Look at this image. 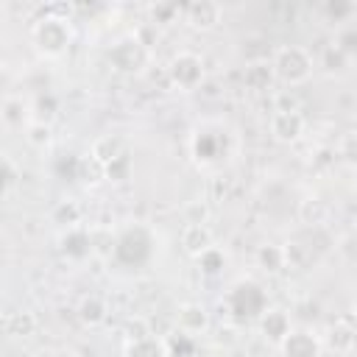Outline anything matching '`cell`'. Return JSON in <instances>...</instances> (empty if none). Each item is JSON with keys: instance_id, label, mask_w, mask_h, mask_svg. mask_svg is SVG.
I'll use <instances>...</instances> for the list:
<instances>
[{"instance_id": "cell-6", "label": "cell", "mask_w": 357, "mask_h": 357, "mask_svg": "<svg viewBox=\"0 0 357 357\" xmlns=\"http://www.w3.org/2000/svg\"><path fill=\"white\" fill-rule=\"evenodd\" d=\"M167 81L181 92L198 89L204 81V59L192 50H178L167 61Z\"/></svg>"}, {"instance_id": "cell-29", "label": "cell", "mask_w": 357, "mask_h": 357, "mask_svg": "<svg viewBox=\"0 0 357 357\" xmlns=\"http://www.w3.org/2000/svg\"><path fill=\"white\" fill-rule=\"evenodd\" d=\"M123 335H126V340H128V343H137V340L151 337L153 332H151V324H148L142 315H134V318H128V321H126Z\"/></svg>"}, {"instance_id": "cell-23", "label": "cell", "mask_w": 357, "mask_h": 357, "mask_svg": "<svg viewBox=\"0 0 357 357\" xmlns=\"http://www.w3.org/2000/svg\"><path fill=\"white\" fill-rule=\"evenodd\" d=\"M126 357H170V354H167V343L151 335L145 340L126 343Z\"/></svg>"}, {"instance_id": "cell-2", "label": "cell", "mask_w": 357, "mask_h": 357, "mask_svg": "<svg viewBox=\"0 0 357 357\" xmlns=\"http://www.w3.org/2000/svg\"><path fill=\"white\" fill-rule=\"evenodd\" d=\"M223 307L237 321H259V315L268 310V296H265L262 284H257L254 279H237L226 290Z\"/></svg>"}, {"instance_id": "cell-1", "label": "cell", "mask_w": 357, "mask_h": 357, "mask_svg": "<svg viewBox=\"0 0 357 357\" xmlns=\"http://www.w3.org/2000/svg\"><path fill=\"white\" fill-rule=\"evenodd\" d=\"M31 42L45 59H59L70 50L73 45V25L67 17L59 14H45L42 20L33 22L31 28Z\"/></svg>"}, {"instance_id": "cell-36", "label": "cell", "mask_w": 357, "mask_h": 357, "mask_svg": "<svg viewBox=\"0 0 357 357\" xmlns=\"http://www.w3.org/2000/svg\"><path fill=\"white\" fill-rule=\"evenodd\" d=\"M354 332H357V324H354Z\"/></svg>"}, {"instance_id": "cell-32", "label": "cell", "mask_w": 357, "mask_h": 357, "mask_svg": "<svg viewBox=\"0 0 357 357\" xmlns=\"http://www.w3.org/2000/svg\"><path fill=\"white\" fill-rule=\"evenodd\" d=\"M128 173H131V159H128V153H123L120 159H114L112 165L103 167V176H106L109 181H126Z\"/></svg>"}, {"instance_id": "cell-14", "label": "cell", "mask_w": 357, "mask_h": 357, "mask_svg": "<svg viewBox=\"0 0 357 357\" xmlns=\"http://www.w3.org/2000/svg\"><path fill=\"white\" fill-rule=\"evenodd\" d=\"M0 117H3L6 128H22V123L28 126V123L33 120V109L22 100V95H6V98H3Z\"/></svg>"}, {"instance_id": "cell-7", "label": "cell", "mask_w": 357, "mask_h": 357, "mask_svg": "<svg viewBox=\"0 0 357 357\" xmlns=\"http://www.w3.org/2000/svg\"><path fill=\"white\" fill-rule=\"evenodd\" d=\"M276 349H279V357H321L324 340H321V335H315L307 326H298V329L293 326L290 335Z\"/></svg>"}, {"instance_id": "cell-15", "label": "cell", "mask_w": 357, "mask_h": 357, "mask_svg": "<svg viewBox=\"0 0 357 357\" xmlns=\"http://www.w3.org/2000/svg\"><path fill=\"white\" fill-rule=\"evenodd\" d=\"M220 142H223V137H220V134L198 131V134L192 137V156H195V162H201V165L220 162V156H223Z\"/></svg>"}, {"instance_id": "cell-4", "label": "cell", "mask_w": 357, "mask_h": 357, "mask_svg": "<svg viewBox=\"0 0 357 357\" xmlns=\"http://www.w3.org/2000/svg\"><path fill=\"white\" fill-rule=\"evenodd\" d=\"M151 254H153V234H151V229L142 226V223L128 226V229L117 237V243H114V259H117L120 265H126V268H139V265H145V262L151 259Z\"/></svg>"}, {"instance_id": "cell-31", "label": "cell", "mask_w": 357, "mask_h": 357, "mask_svg": "<svg viewBox=\"0 0 357 357\" xmlns=\"http://www.w3.org/2000/svg\"><path fill=\"white\" fill-rule=\"evenodd\" d=\"M20 178H22V167L14 162L11 153H6V156H3V190L11 192V190L17 187Z\"/></svg>"}, {"instance_id": "cell-30", "label": "cell", "mask_w": 357, "mask_h": 357, "mask_svg": "<svg viewBox=\"0 0 357 357\" xmlns=\"http://www.w3.org/2000/svg\"><path fill=\"white\" fill-rule=\"evenodd\" d=\"M321 67H324L329 75H335V73H343V70L349 67V59H346L335 45H329V47L324 50V56H321Z\"/></svg>"}, {"instance_id": "cell-18", "label": "cell", "mask_w": 357, "mask_h": 357, "mask_svg": "<svg viewBox=\"0 0 357 357\" xmlns=\"http://www.w3.org/2000/svg\"><path fill=\"white\" fill-rule=\"evenodd\" d=\"M59 245H61V254L64 257H70V259H84L86 254H89V234L81 229V226H73V229H67L64 234H61V240H59Z\"/></svg>"}, {"instance_id": "cell-5", "label": "cell", "mask_w": 357, "mask_h": 357, "mask_svg": "<svg viewBox=\"0 0 357 357\" xmlns=\"http://www.w3.org/2000/svg\"><path fill=\"white\" fill-rule=\"evenodd\" d=\"M109 64L123 75H139L151 64V45L139 36H123L109 47Z\"/></svg>"}, {"instance_id": "cell-3", "label": "cell", "mask_w": 357, "mask_h": 357, "mask_svg": "<svg viewBox=\"0 0 357 357\" xmlns=\"http://www.w3.org/2000/svg\"><path fill=\"white\" fill-rule=\"evenodd\" d=\"M273 73L282 84L287 86H301L312 78V70H315V61H312V53L304 47V45H282L276 47L273 59Z\"/></svg>"}, {"instance_id": "cell-13", "label": "cell", "mask_w": 357, "mask_h": 357, "mask_svg": "<svg viewBox=\"0 0 357 357\" xmlns=\"http://www.w3.org/2000/svg\"><path fill=\"white\" fill-rule=\"evenodd\" d=\"M181 248L192 257V259H198L206 248H212L215 245V237H212V231H209V226L206 223H187L184 229H181Z\"/></svg>"}, {"instance_id": "cell-10", "label": "cell", "mask_w": 357, "mask_h": 357, "mask_svg": "<svg viewBox=\"0 0 357 357\" xmlns=\"http://www.w3.org/2000/svg\"><path fill=\"white\" fill-rule=\"evenodd\" d=\"M259 335L268 340V343H273V346H279L287 335H290V329H293V324H290V315L282 310V307H268L262 315H259Z\"/></svg>"}, {"instance_id": "cell-24", "label": "cell", "mask_w": 357, "mask_h": 357, "mask_svg": "<svg viewBox=\"0 0 357 357\" xmlns=\"http://www.w3.org/2000/svg\"><path fill=\"white\" fill-rule=\"evenodd\" d=\"M321 14H324L329 22H337V25L343 28L346 22H351V20H354L357 6H354V3H349V0H326V3L321 6Z\"/></svg>"}, {"instance_id": "cell-8", "label": "cell", "mask_w": 357, "mask_h": 357, "mask_svg": "<svg viewBox=\"0 0 357 357\" xmlns=\"http://www.w3.org/2000/svg\"><path fill=\"white\" fill-rule=\"evenodd\" d=\"M268 128H271V137H273L276 142L293 145V142L301 139V134H304V128H307V120H304V114H301L298 109H287V112H284V109H276V112L271 114Z\"/></svg>"}, {"instance_id": "cell-25", "label": "cell", "mask_w": 357, "mask_h": 357, "mask_svg": "<svg viewBox=\"0 0 357 357\" xmlns=\"http://www.w3.org/2000/svg\"><path fill=\"white\" fill-rule=\"evenodd\" d=\"M195 262H198V271H201L204 276H220L223 268H226V251H223L220 245H212V248H206Z\"/></svg>"}, {"instance_id": "cell-34", "label": "cell", "mask_w": 357, "mask_h": 357, "mask_svg": "<svg viewBox=\"0 0 357 357\" xmlns=\"http://www.w3.org/2000/svg\"><path fill=\"white\" fill-rule=\"evenodd\" d=\"M151 14H153L156 22H170V20L178 14V8H176V6H153Z\"/></svg>"}, {"instance_id": "cell-35", "label": "cell", "mask_w": 357, "mask_h": 357, "mask_svg": "<svg viewBox=\"0 0 357 357\" xmlns=\"http://www.w3.org/2000/svg\"><path fill=\"white\" fill-rule=\"evenodd\" d=\"M42 357H78V351L70 346H56V349H47Z\"/></svg>"}, {"instance_id": "cell-11", "label": "cell", "mask_w": 357, "mask_h": 357, "mask_svg": "<svg viewBox=\"0 0 357 357\" xmlns=\"http://www.w3.org/2000/svg\"><path fill=\"white\" fill-rule=\"evenodd\" d=\"M176 329L184 332V335H201L209 329V312L204 304H195V301H187L176 310Z\"/></svg>"}, {"instance_id": "cell-33", "label": "cell", "mask_w": 357, "mask_h": 357, "mask_svg": "<svg viewBox=\"0 0 357 357\" xmlns=\"http://www.w3.org/2000/svg\"><path fill=\"white\" fill-rule=\"evenodd\" d=\"M184 218H187V223H206V218H209L206 204L204 201H190L184 206Z\"/></svg>"}, {"instance_id": "cell-9", "label": "cell", "mask_w": 357, "mask_h": 357, "mask_svg": "<svg viewBox=\"0 0 357 357\" xmlns=\"http://www.w3.org/2000/svg\"><path fill=\"white\" fill-rule=\"evenodd\" d=\"M223 17V6L215 0H192L190 6H184V22L195 31H212L218 28Z\"/></svg>"}, {"instance_id": "cell-16", "label": "cell", "mask_w": 357, "mask_h": 357, "mask_svg": "<svg viewBox=\"0 0 357 357\" xmlns=\"http://www.w3.org/2000/svg\"><path fill=\"white\" fill-rule=\"evenodd\" d=\"M254 262H257L259 271H265V273H271V276L282 273V271L287 268L284 245H279V243H262V245L257 248V254H254Z\"/></svg>"}, {"instance_id": "cell-12", "label": "cell", "mask_w": 357, "mask_h": 357, "mask_svg": "<svg viewBox=\"0 0 357 357\" xmlns=\"http://www.w3.org/2000/svg\"><path fill=\"white\" fill-rule=\"evenodd\" d=\"M321 340H324V349H329L335 354H349L351 349H357L354 324H349L346 318H337L335 324H329V329H326V335Z\"/></svg>"}, {"instance_id": "cell-19", "label": "cell", "mask_w": 357, "mask_h": 357, "mask_svg": "<svg viewBox=\"0 0 357 357\" xmlns=\"http://www.w3.org/2000/svg\"><path fill=\"white\" fill-rule=\"evenodd\" d=\"M273 78H276V73H273V64H271V61H251V64H245V70H243V81H245V86L254 89V92L268 89V86L273 84Z\"/></svg>"}, {"instance_id": "cell-22", "label": "cell", "mask_w": 357, "mask_h": 357, "mask_svg": "<svg viewBox=\"0 0 357 357\" xmlns=\"http://www.w3.org/2000/svg\"><path fill=\"white\" fill-rule=\"evenodd\" d=\"M298 218H301V223H307V226H321V223H326V218H329V204H326L324 198L312 195V198L301 201Z\"/></svg>"}, {"instance_id": "cell-26", "label": "cell", "mask_w": 357, "mask_h": 357, "mask_svg": "<svg viewBox=\"0 0 357 357\" xmlns=\"http://www.w3.org/2000/svg\"><path fill=\"white\" fill-rule=\"evenodd\" d=\"M349 61H354L357 59V20H351V22H346L343 28H337V33H335V42H332Z\"/></svg>"}, {"instance_id": "cell-21", "label": "cell", "mask_w": 357, "mask_h": 357, "mask_svg": "<svg viewBox=\"0 0 357 357\" xmlns=\"http://www.w3.org/2000/svg\"><path fill=\"white\" fill-rule=\"evenodd\" d=\"M36 326H39V321L28 310H17V312H8L6 315V335L8 337H22L25 340V337L36 335Z\"/></svg>"}, {"instance_id": "cell-20", "label": "cell", "mask_w": 357, "mask_h": 357, "mask_svg": "<svg viewBox=\"0 0 357 357\" xmlns=\"http://www.w3.org/2000/svg\"><path fill=\"white\" fill-rule=\"evenodd\" d=\"M126 151H123V142L117 139V137H112V134H103V137H98L95 142H92V151H89V156L100 165V167H106V165H112L114 159H120Z\"/></svg>"}, {"instance_id": "cell-27", "label": "cell", "mask_w": 357, "mask_h": 357, "mask_svg": "<svg viewBox=\"0 0 357 357\" xmlns=\"http://www.w3.org/2000/svg\"><path fill=\"white\" fill-rule=\"evenodd\" d=\"M53 220L61 223V226H67V229H73V226L81 223V206L75 201H61L53 209Z\"/></svg>"}, {"instance_id": "cell-17", "label": "cell", "mask_w": 357, "mask_h": 357, "mask_svg": "<svg viewBox=\"0 0 357 357\" xmlns=\"http://www.w3.org/2000/svg\"><path fill=\"white\" fill-rule=\"evenodd\" d=\"M75 315H78V321H81L84 326L95 329V326H100V324L106 321V315H109V307H106V301H103L100 296L89 293V296H84V298L78 301V307H75Z\"/></svg>"}, {"instance_id": "cell-28", "label": "cell", "mask_w": 357, "mask_h": 357, "mask_svg": "<svg viewBox=\"0 0 357 357\" xmlns=\"http://www.w3.org/2000/svg\"><path fill=\"white\" fill-rule=\"evenodd\" d=\"M25 139H28V145H33V148H45V145H50L53 131H50L47 123H36V120H31V123L25 126Z\"/></svg>"}]
</instances>
